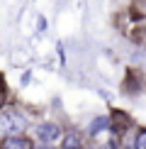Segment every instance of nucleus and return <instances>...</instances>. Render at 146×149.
<instances>
[{
	"instance_id": "f257e3e1",
	"label": "nucleus",
	"mask_w": 146,
	"mask_h": 149,
	"mask_svg": "<svg viewBox=\"0 0 146 149\" xmlns=\"http://www.w3.org/2000/svg\"><path fill=\"white\" fill-rule=\"evenodd\" d=\"M27 127H29V120L20 108L0 110V139L10 137V134H24Z\"/></svg>"
},
{
	"instance_id": "f03ea898",
	"label": "nucleus",
	"mask_w": 146,
	"mask_h": 149,
	"mask_svg": "<svg viewBox=\"0 0 146 149\" xmlns=\"http://www.w3.org/2000/svg\"><path fill=\"white\" fill-rule=\"evenodd\" d=\"M34 134H36V142H39V144L49 147L51 142H56L63 132H61V127L56 125V122H39L36 130H34Z\"/></svg>"
},
{
	"instance_id": "7ed1b4c3",
	"label": "nucleus",
	"mask_w": 146,
	"mask_h": 149,
	"mask_svg": "<svg viewBox=\"0 0 146 149\" xmlns=\"http://www.w3.org/2000/svg\"><path fill=\"white\" fill-rule=\"evenodd\" d=\"M0 149H34V139L27 134H10L0 139Z\"/></svg>"
},
{
	"instance_id": "20e7f679",
	"label": "nucleus",
	"mask_w": 146,
	"mask_h": 149,
	"mask_svg": "<svg viewBox=\"0 0 146 149\" xmlns=\"http://www.w3.org/2000/svg\"><path fill=\"white\" fill-rule=\"evenodd\" d=\"M61 149H83V137L78 132L61 134Z\"/></svg>"
},
{
	"instance_id": "39448f33",
	"label": "nucleus",
	"mask_w": 146,
	"mask_h": 149,
	"mask_svg": "<svg viewBox=\"0 0 146 149\" xmlns=\"http://www.w3.org/2000/svg\"><path fill=\"white\" fill-rule=\"evenodd\" d=\"M107 127H110V120H107L105 115H102V117H95V120L90 122V132H88V134H90V137H97V134H102Z\"/></svg>"
},
{
	"instance_id": "423d86ee",
	"label": "nucleus",
	"mask_w": 146,
	"mask_h": 149,
	"mask_svg": "<svg viewBox=\"0 0 146 149\" xmlns=\"http://www.w3.org/2000/svg\"><path fill=\"white\" fill-rule=\"evenodd\" d=\"M134 149H146V130H139L134 134Z\"/></svg>"
},
{
	"instance_id": "0eeeda50",
	"label": "nucleus",
	"mask_w": 146,
	"mask_h": 149,
	"mask_svg": "<svg viewBox=\"0 0 146 149\" xmlns=\"http://www.w3.org/2000/svg\"><path fill=\"white\" fill-rule=\"evenodd\" d=\"M3 105H5V93L0 91V110H3Z\"/></svg>"
},
{
	"instance_id": "6e6552de",
	"label": "nucleus",
	"mask_w": 146,
	"mask_h": 149,
	"mask_svg": "<svg viewBox=\"0 0 146 149\" xmlns=\"http://www.w3.org/2000/svg\"><path fill=\"white\" fill-rule=\"evenodd\" d=\"M34 149H51V147H44V144H41V147H34Z\"/></svg>"
}]
</instances>
